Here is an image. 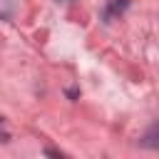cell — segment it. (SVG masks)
<instances>
[{"mask_svg": "<svg viewBox=\"0 0 159 159\" xmlns=\"http://www.w3.org/2000/svg\"><path fill=\"white\" fill-rule=\"evenodd\" d=\"M12 10H15L12 0H0V17H10V15H12Z\"/></svg>", "mask_w": 159, "mask_h": 159, "instance_id": "obj_1", "label": "cell"}]
</instances>
